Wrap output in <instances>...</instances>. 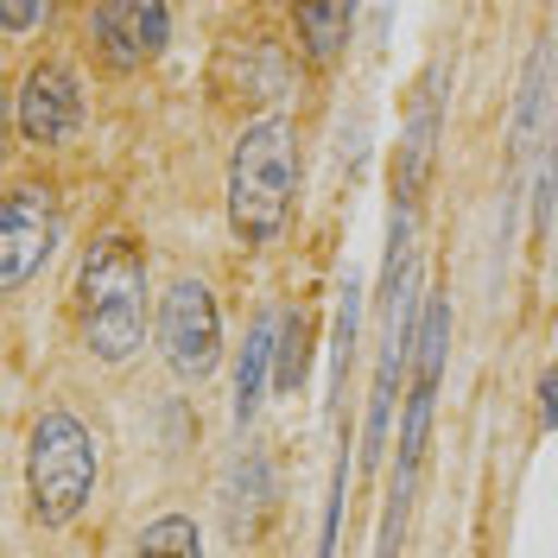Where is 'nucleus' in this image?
<instances>
[{
  "label": "nucleus",
  "mask_w": 558,
  "mask_h": 558,
  "mask_svg": "<svg viewBox=\"0 0 558 558\" xmlns=\"http://www.w3.org/2000/svg\"><path fill=\"white\" fill-rule=\"evenodd\" d=\"M96 38H102L108 64L114 70H134L140 58H153L159 45H166V33H172V13L159 7V0H108V7H96Z\"/></svg>",
  "instance_id": "10"
},
{
  "label": "nucleus",
  "mask_w": 558,
  "mask_h": 558,
  "mask_svg": "<svg viewBox=\"0 0 558 558\" xmlns=\"http://www.w3.org/2000/svg\"><path fill=\"white\" fill-rule=\"evenodd\" d=\"M159 349L178 375H209L222 355V317L204 279H178L159 305Z\"/></svg>",
  "instance_id": "5"
},
{
  "label": "nucleus",
  "mask_w": 558,
  "mask_h": 558,
  "mask_svg": "<svg viewBox=\"0 0 558 558\" xmlns=\"http://www.w3.org/2000/svg\"><path fill=\"white\" fill-rule=\"evenodd\" d=\"M553 38L533 45L521 70V102H514V159H533L539 146H553Z\"/></svg>",
  "instance_id": "11"
},
{
  "label": "nucleus",
  "mask_w": 558,
  "mask_h": 558,
  "mask_svg": "<svg viewBox=\"0 0 558 558\" xmlns=\"http://www.w3.org/2000/svg\"><path fill=\"white\" fill-rule=\"evenodd\" d=\"M438 121H445V58L425 70L418 89H413V128H407V146H400V178H393L400 209H413L418 191H425V178H432V159H438Z\"/></svg>",
  "instance_id": "8"
},
{
  "label": "nucleus",
  "mask_w": 558,
  "mask_h": 558,
  "mask_svg": "<svg viewBox=\"0 0 558 558\" xmlns=\"http://www.w3.org/2000/svg\"><path fill=\"white\" fill-rule=\"evenodd\" d=\"M0 20H7L13 33H26V26H38V20H45V7H20V0H13V7H0Z\"/></svg>",
  "instance_id": "18"
},
{
  "label": "nucleus",
  "mask_w": 558,
  "mask_h": 558,
  "mask_svg": "<svg viewBox=\"0 0 558 558\" xmlns=\"http://www.w3.org/2000/svg\"><path fill=\"white\" fill-rule=\"evenodd\" d=\"M140 558H204V546H197V521H184V514L153 521L146 533H140Z\"/></svg>",
  "instance_id": "14"
},
{
  "label": "nucleus",
  "mask_w": 558,
  "mask_h": 558,
  "mask_svg": "<svg viewBox=\"0 0 558 558\" xmlns=\"http://www.w3.org/2000/svg\"><path fill=\"white\" fill-rule=\"evenodd\" d=\"M51 242H58L51 197H45V191H13L7 209H0V286L20 292V286L45 267Z\"/></svg>",
  "instance_id": "6"
},
{
  "label": "nucleus",
  "mask_w": 558,
  "mask_h": 558,
  "mask_svg": "<svg viewBox=\"0 0 558 558\" xmlns=\"http://www.w3.org/2000/svg\"><path fill=\"white\" fill-rule=\"evenodd\" d=\"M274 317H260L254 324V337H247L242 349V368H235V425H247V418L260 413V387H267V368H274Z\"/></svg>",
  "instance_id": "12"
},
{
  "label": "nucleus",
  "mask_w": 558,
  "mask_h": 558,
  "mask_svg": "<svg viewBox=\"0 0 558 558\" xmlns=\"http://www.w3.org/2000/svg\"><path fill=\"white\" fill-rule=\"evenodd\" d=\"M343 483H349V463H337V483H330V501H324V546H317V558L337 553V521H343Z\"/></svg>",
  "instance_id": "15"
},
{
  "label": "nucleus",
  "mask_w": 558,
  "mask_h": 558,
  "mask_svg": "<svg viewBox=\"0 0 558 558\" xmlns=\"http://www.w3.org/2000/svg\"><path fill=\"white\" fill-rule=\"evenodd\" d=\"M83 128V83L70 64H38L20 89V134L33 146H64Z\"/></svg>",
  "instance_id": "7"
},
{
  "label": "nucleus",
  "mask_w": 558,
  "mask_h": 558,
  "mask_svg": "<svg viewBox=\"0 0 558 558\" xmlns=\"http://www.w3.org/2000/svg\"><path fill=\"white\" fill-rule=\"evenodd\" d=\"M209 83L222 102H274L286 96V58L274 51V38H229L216 51Z\"/></svg>",
  "instance_id": "9"
},
{
  "label": "nucleus",
  "mask_w": 558,
  "mask_h": 558,
  "mask_svg": "<svg viewBox=\"0 0 558 558\" xmlns=\"http://www.w3.org/2000/svg\"><path fill=\"white\" fill-rule=\"evenodd\" d=\"M355 286L343 292V317H337V387H343V368H349V343H355Z\"/></svg>",
  "instance_id": "16"
},
{
  "label": "nucleus",
  "mask_w": 558,
  "mask_h": 558,
  "mask_svg": "<svg viewBox=\"0 0 558 558\" xmlns=\"http://www.w3.org/2000/svg\"><path fill=\"white\" fill-rule=\"evenodd\" d=\"M83 337L102 362H128L146 343V260L121 235L96 242L83 260Z\"/></svg>",
  "instance_id": "3"
},
{
  "label": "nucleus",
  "mask_w": 558,
  "mask_h": 558,
  "mask_svg": "<svg viewBox=\"0 0 558 558\" xmlns=\"http://www.w3.org/2000/svg\"><path fill=\"white\" fill-rule=\"evenodd\" d=\"M445 349H451V299H425V305H418V337H413V393H407V418H400V470H393V488H387L375 558H400V526H407L418 463H425V438H432V407H438Z\"/></svg>",
  "instance_id": "1"
},
{
  "label": "nucleus",
  "mask_w": 558,
  "mask_h": 558,
  "mask_svg": "<svg viewBox=\"0 0 558 558\" xmlns=\"http://www.w3.org/2000/svg\"><path fill=\"white\" fill-rule=\"evenodd\" d=\"M349 26H355V7H343V0L337 7H299V33H305L317 64H330L349 45Z\"/></svg>",
  "instance_id": "13"
},
{
  "label": "nucleus",
  "mask_w": 558,
  "mask_h": 558,
  "mask_svg": "<svg viewBox=\"0 0 558 558\" xmlns=\"http://www.w3.org/2000/svg\"><path fill=\"white\" fill-rule=\"evenodd\" d=\"M26 483H33V514L45 526H64L83 514V501L96 488V438L76 413H45L33 425Z\"/></svg>",
  "instance_id": "4"
},
{
  "label": "nucleus",
  "mask_w": 558,
  "mask_h": 558,
  "mask_svg": "<svg viewBox=\"0 0 558 558\" xmlns=\"http://www.w3.org/2000/svg\"><path fill=\"white\" fill-rule=\"evenodd\" d=\"M539 425H546V432H558V368H546V375H539Z\"/></svg>",
  "instance_id": "17"
},
{
  "label": "nucleus",
  "mask_w": 558,
  "mask_h": 558,
  "mask_svg": "<svg viewBox=\"0 0 558 558\" xmlns=\"http://www.w3.org/2000/svg\"><path fill=\"white\" fill-rule=\"evenodd\" d=\"M292 191H299V146L292 128L267 114L235 140V166H229V222L242 242H274L292 216Z\"/></svg>",
  "instance_id": "2"
}]
</instances>
